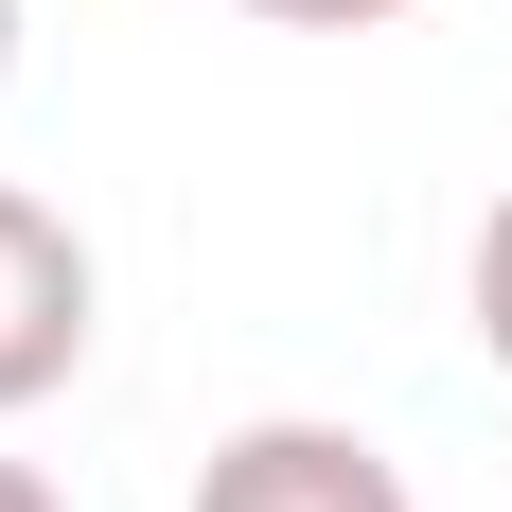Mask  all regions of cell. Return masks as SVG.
Instances as JSON below:
<instances>
[{
	"label": "cell",
	"mask_w": 512,
	"mask_h": 512,
	"mask_svg": "<svg viewBox=\"0 0 512 512\" xmlns=\"http://www.w3.org/2000/svg\"><path fill=\"white\" fill-rule=\"evenodd\" d=\"M460 301H477V354L512 371V195L477 212V265H460Z\"/></svg>",
	"instance_id": "obj_3"
},
{
	"label": "cell",
	"mask_w": 512,
	"mask_h": 512,
	"mask_svg": "<svg viewBox=\"0 0 512 512\" xmlns=\"http://www.w3.org/2000/svg\"><path fill=\"white\" fill-rule=\"evenodd\" d=\"M89 318H106L89 230H71L53 195H18V177H0V424H18V407H53V389L89 371Z\"/></svg>",
	"instance_id": "obj_1"
},
{
	"label": "cell",
	"mask_w": 512,
	"mask_h": 512,
	"mask_svg": "<svg viewBox=\"0 0 512 512\" xmlns=\"http://www.w3.org/2000/svg\"><path fill=\"white\" fill-rule=\"evenodd\" d=\"M195 512H424V495H407V460H389L371 424L265 407V424H230L195 460Z\"/></svg>",
	"instance_id": "obj_2"
},
{
	"label": "cell",
	"mask_w": 512,
	"mask_h": 512,
	"mask_svg": "<svg viewBox=\"0 0 512 512\" xmlns=\"http://www.w3.org/2000/svg\"><path fill=\"white\" fill-rule=\"evenodd\" d=\"M0 89H18V0H0Z\"/></svg>",
	"instance_id": "obj_6"
},
{
	"label": "cell",
	"mask_w": 512,
	"mask_h": 512,
	"mask_svg": "<svg viewBox=\"0 0 512 512\" xmlns=\"http://www.w3.org/2000/svg\"><path fill=\"white\" fill-rule=\"evenodd\" d=\"M0 512H71V495H53V477H36V460H0Z\"/></svg>",
	"instance_id": "obj_5"
},
{
	"label": "cell",
	"mask_w": 512,
	"mask_h": 512,
	"mask_svg": "<svg viewBox=\"0 0 512 512\" xmlns=\"http://www.w3.org/2000/svg\"><path fill=\"white\" fill-rule=\"evenodd\" d=\"M248 18H283V36H371V18H407V0H248Z\"/></svg>",
	"instance_id": "obj_4"
}]
</instances>
